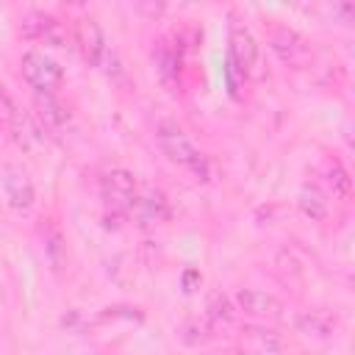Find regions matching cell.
<instances>
[{"label":"cell","mask_w":355,"mask_h":355,"mask_svg":"<svg viewBox=\"0 0 355 355\" xmlns=\"http://www.w3.org/2000/svg\"><path fill=\"white\" fill-rule=\"evenodd\" d=\"M338 322L330 311H305L297 316V330L308 338H330L336 333Z\"/></svg>","instance_id":"11"},{"label":"cell","mask_w":355,"mask_h":355,"mask_svg":"<svg viewBox=\"0 0 355 355\" xmlns=\"http://www.w3.org/2000/svg\"><path fill=\"white\" fill-rule=\"evenodd\" d=\"M205 316L214 322V324H227L233 319V302L222 294V291H214L205 302Z\"/></svg>","instance_id":"16"},{"label":"cell","mask_w":355,"mask_h":355,"mask_svg":"<svg viewBox=\"0 0 355 355\" xmlns=\"http://www.w3.org/2000/svg\"><path fill=\"white\" fill-rule=\"evenodd\" d=\"M19 69H22V78L36 89V92H53L61 86L64 80V72L61 67L42 50H28L19 61Z\"/></svg>","instance_id":"4"},{"label":"cell","mask_w":355,"mask_h":355,"mask_svg":"<svg viewBox=\"0 0 355 355\" xmlns=\"http://www.w3.org/2000/svg\"><path fill=\"white\" fill-rule=\"evenodd\" d=\"M266 44L269 50L288 67H302L311 61V47L308 42L288 25H280V22H272L266 28Z\"/></svg>","instance_id":"3"},{"label":"cell","mask_w":355,"mask_h":355,"mask_svg":"<svg viewBox=\"0 0 355 355\" xmlns=\"http://www.w3.org/2000/svg\"><path fill=\"white\" fill-rule=\"evenodd\" d=\"M133 3L144 17H161L166 8V0H133Z\"/></svg>","instance_id":"19"},{"label":"cell","mask_w":355,"mask_h":355,"mask_svg":"<svg viewBox=\"0 0 355 355\" xmlns=\"http://www.w3.org/2000/svg\"><path fill=\"white\" fill-rule=\"evenodd\" d=\"M136 208H141V216H144L147 222H161V219H166V214H169V205H166L164 194H158V191H150L147 197H141V200L136 202Z\"/></svg>","instance_id":"17"},{"label":"cell","mask_w":355,"mask_h":355,"mask_svg":"<svg viewBox=\"0 0 355 355\" xmlns=\"http://www.w3.org/2000/svg\"><path fill=\"white\" fill-rule=\"evenodd\" d=\"M155 141H158L161 153H164L172 164L183 166L194 180H200V183H208V180H211V161H208V155L200 153V150L189 141V136L183 133L180 125H175V122H169V119H161V122L155 125Z\"/></svg>","instance_id":"1"},{"label":"cell","mask_w":355,"mask_h":355,"mask_svg":"<svg viewBox=\"0 0 355 355\" xmlns=\"http://www.w3.org/2000/svg\"><path fill=\"white\" fill-rule=\"evenodd\" d=\"M3 191L8 197V205L17 208V211H28L36 200V189L28 178V172L17 169V166H8L6 175H3Z\"/></svg>","instance_id":"9"},{"label":"cell","mask_w":355,"mask_h":355,"mask_svg":"<svg viewBox=\"0 0 355 355\" xmlns=\"http://www.w3.org/2000/svg\"><path fill=\"white\" fill-rule=\"evenodd\" d=\"M255 338H258V347L261 349H283V341H277V338H272V333H255Z\"/></svg>","instance_id":"20"},{"label":"cell","mask_w":355,"mask_h":355,"mask_svg":"<svg viewBox=\"0 0 355 355\" xmlns=\"http://www.w3.org/2000/svg\"><path fill=\"white\" fill-rule=\"evenodd\" d=\"M25 125V116H22V111L17 108V103L11 100V94L0 86V128L3 130H11V133H17L19 128Z\"/></svg>","instance_id":"15"},{"label":"cell","mask_w":355,"mask_h":355,"mask_svg":"<svg viewBox=\"0 0 355 355\" xmlns=\"http://www.w3.org/2000/svg\"><path fill=\"white\" fill-rule=\"evenodd\" d=\"M36 111H39V119L53 130H61L69 122V111L53 92H36Z\"/></svg>","instance_id":"12"},{"label":"cell","mask_w":355,"mask_h":355,"mask_svg":"<svg viewBox=\"0 0 355 355\" xmlns=\"http://www.w3.org/2000/svg\"><path fill=\"white\" fill-rule=\"evenodd\" d=\"M44 252H47L53 269H58L61 261H64V255H67V250H64V239H61V233H58L55 227H50V230L44 233Z\"/></svg>","instance_id":"18"},{"label":"cell","mask_w":355,"mask_h":355,"mask_svg":"<svg viewBox=\"0 0 355 355\" xmlns=\"http://www.w3.org/2000/svg\"><path fill=\"white\" fill-rule=\"evenodd\" d=\"M236 308L244 311L247 316H255V319H272V316H280V300L266 294V291H258V288H241L236 291Z\"/></svg>","instance_id":"10"},{"label":"cell","mask_w":355,"mask_h":355,"mask_svg":"<svg viewBox=\"0 0 355 355\" xmlns=\"http://www.w3.org/2000/svg\"><path fill=\"white\" fill-rule=\"evenodd\" d=\"M100 194H103V205H105V216L114 222H122L139 202V194H136V180L128 169H108L103 178H100Z\"/></svg>","instance_id":"2"},{"label":"cell","mask_w":355,"mask_h":355,"mask_svg":"<svg viewBox=\"0 0 355 355\" xmlns=\"http://www.w3.org/2000/svg\"><path fill=\"white\" fill-rule=\"evenodd\" d=\"M230 53L227 58L250 78L258 72V61H261V50L255 44V36L241 25V22H230Z\"/></svg>","instance_id":"6"},{"label":"cell","mask_w":355,"mask_h":355,"mask_svg":"<svg viewBox=\"0 0 355 355\" xmlns=\"http://www.w3.org/2000/svg\"><path fill=\"white\" fill-rule=\"evenodd\" d=\"M324 189H327V194H333V200H349V194H352V178H349V172L338 161H333L324 169Z\"/></svg>","instance_id":"14"},{"label":"cell","mask_w":355,"mask_h":355,"mask_svg":"<svg viewBox=\"0 0 355 355\" xmlns=\"http://www.w3.org/2000/svg\"><path fill=\"white\" fill-rule=\"evenodd\" d=\"M72 42H75L80 58L89 67L103 64V55L108 53V44H105V36H103V31L94 19H78L75 28H72Z\"/></svg>","instance_id":"8"},{"label":"cell","mask_w":355,"mask_h":355,"mask_svg":"<svg viewBox=\"0 0 355 355\" xmlns=\"http://www.w3.org/2000/svg\"><path fill=\"white\" fill-rule=\"evenodd\" d=\"M22 33H25V39H31L36 44H47V47H64L69 42L67 25L61 19H55L53 14H44V11L28 14L22 22Z\"/></svg>","instance_id":"5"},{"label":"cell","mask_w":355,"mask_h":355,"mask_svg":"<svg viewBox=\"0 0 355 355\" xmlns=\"http://www.w3.org/2000/svg\"><path fill=\"white\" fill-rule=\"evenodd\" d=\"M300 211L311 219V222H319L327 216V191L316 183H305L302 191H300Z\"/></svg>","instance_id":"13"},{"label":"cell","mask_w":355,"mask_h":355,"mask_svg":"<svg viewBox=\"0 0 355 355\" xmlns=\"http://www.w3.org/2000/svg\"><path fill=\"white\" fill-rule=\"evenodd\" d=\"M183 64V50H180V44L175 42H166V39H161L158 44H155V50H153V67H155V75H158V80L169 89V92H180V67Z\"/></svg>","instance_id":"7"}]
</instances>
